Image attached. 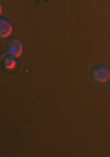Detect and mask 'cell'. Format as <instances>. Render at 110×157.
<instances>
[{"instance_id":"6da1fadb","label":"cell","mask_w":110,"mask_h":157,"mask_svg":"<svg viewBox=\"0 0 110 157\" xmlns=\"http://www.w3.org/2000/svg\"><path fill=\"white\" fill-rule=\"evenodd\" d=\"M7 52H9L12 58L21 56V52H23V44H21V42H19L18 39H11V42L7 44Z\"/></svg>"},{"instance_id":"7a4b0ae2","label":"cell","mask_w":110,"mask_h":157,"mask_svg":"<svg viewBox=\"0 0 110 157\" xmlns=\"http://www.w3.org/2000/svg\"><path fill=\"white\" fill-rule=\"evenodd\" d=\"M93 78L98 82H107L110 78L108 75V68L107 67H94L93 68Z\"/></svg>"},{"instance_id":"3957f363","label":"cell","mask_w":110,"mask_h":157,"mask_svg":"<svg viewBox=\"0 0 110 157\" xmlns=\"http://www.w3.org/2000/svg\"><path fill=\"white\" fill-rule=\"evenodd\" d=\"M11 32H12L11 23L6 21V19H2V23H0V35H2V37H9Z\"/></svg>"},{"instance_id":"277c9868","label":"cell","mask_w":110,"mask_h":157,"mask_svg":"<svg viewBox=\"0 0 110 157\" xmlns=\"http://www.w3.org/2000/svg\"><path fill=\"white\" fill-rule=\"evenodd\" d=\"M2 65H4L7 70H12V68L16 67V58H12L11 54H6V56L2 58Z\"/></svg>"},{"instance_id":"5b68a950","label":"cell","mask_w":110,"mask_h":157,"mask_svg":"<svg viewBox=\"0 0 110 157\" xmlns=\"http://www.w3.org/2000/svg\"><path fill=\"white\" fill-rule=\"evenodd\" d=\"M107 82H108V84H107V87H108V91H110V78L107 80Z\"/></svg>"}]
</instances>
